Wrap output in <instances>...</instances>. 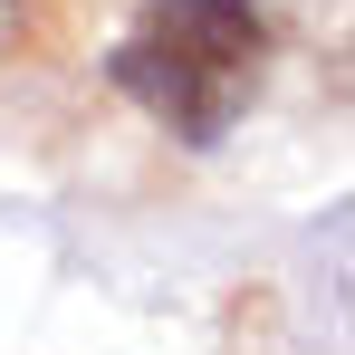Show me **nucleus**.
I'll list each match as a JSON object with an SVG mask.
<instances>
[{
	"label": "nucleus",
	"mask_w": 355,
	"mask_h": 355,
	"mask_svg": "<svg viewBox=\"0 0 355 355\" xmlns=\"http://www.w3.org/2000/svg\"><path fill=\"white\" fill-rule=\"evenodd\" d=\"M259 58H269L259 0H154L116 49V87L182 144H211L259 87Z\"/></svg>",
	"instance_id": "obj_1"
},
{
	"label": "nucleus",
	"mask_w": 355,
	"mask_h": 355,
	"mask_svg": "<svg viewBox=\"0 0 355 355\" xmlns=\"http://www.w3.org/2000/svg\"><path fill=\"white\" fill-rule=\"evenodd\" d=\"M10 39H19V0H0V49H10Z\"/></svg>",
	"instance_id": "obj_2"
}]
</instances>
